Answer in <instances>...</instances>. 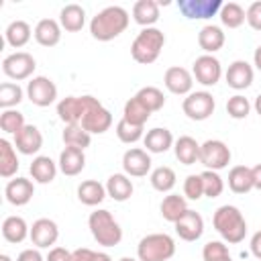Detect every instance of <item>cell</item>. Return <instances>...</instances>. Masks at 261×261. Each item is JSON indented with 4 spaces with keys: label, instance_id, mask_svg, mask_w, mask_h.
Wrapping results in <instances>:
<instances>
[{
    "label": "cell",
    "instance_id": "37",
    "mask_svg": "<svg viewBox=\"0 0 261 261\" xmlns=\"http://www.w3.org/2000/svg\"><path fill=\"white\" fill-rule=\"evenodd\" d=\"M149 181L153 186V190L161 192V194H169L173 188H175V181H177V175L171 167L167 165H159L155 167L151 173H149Z\"/></svg>",
    "mask_w": 261,
    "mask_h": 261
},
{
    "label": "cell",
    "instance_id": "11",
    "mask_svg": "<svg viewBox=\"0 0 261 261\" xmlns=\"http://www.w3.org/2000/svg\"><path fill=\"white\" fill-rule=\"evenodd\" d=\"M192 75L198 84H202L204 88H212L220 82L222 77V65L218 61V57L214 55H200L196 57L194 65H192Z\"/></svg>",
    "mask_w": 261,
    "mask_h": 261
},
{
    "label": "cell",
    "instance_id": "42",
    "mask_svg": "<svg viewBox=\"0 0 261 261\" xmlns=\"http://www.w3.org/2000/svg\"><path fill=\"white\" fill-rule=\"evenodd\" d=\"M116 137H118L120 143L133 145V143H137L145 137V126H139V124H133V122L120 118L116 122Z\"/></svg>",
    "mask_w": 261,
    "mask_h": 261
},
{
    "label": "cell",
    "instance_id": "48",
    "mask_svg": "<svg viewBox=\"0 0 261 261\" xmlns=\"http://www.w3.org/2000/svg\"><path fill=\"white\" fill-rule=\"evenodd\" d=\"M73 261H112V257L104 251H92L88 247H80L73 251Z\"/></svg>",
    "mask_w": 261,
    "mask_h": 261
},
{
    "label": "cell",
    "instance_id": "2",
    "mask_svg": "<svg viewBox=\"0 0 261 261\" xmlns=\"http://www.w3.org/2000/svg\"><path fill=\"white\" fill-rule=\"evenodd\" d=\"M212 224H214V230L228 245H239L247 237V220H245L243 212L232 204L218 206L214 210Z\"/></svg>",
    "mask_w": 261,
    "mask_h": 261
},
{
    "label": "cell",
    "instance_id": "57",
    "mask_svg": "<svg viewBox=\"0 0 261 261\" xmlns=\"http://www.w3.org/2000/svg\"><path fill=\"white\" fill-rule=\"evenodd\" d=\"M0 261H12V259H10V255H6V253H2V255H0Z\"/></svg>",
    "mask_w": 261,
    "mask_h": 261
},
{
    "label": "cell",
    "instance_id": "58",
    "mask_svg": "<svg viewBox=\"0 0 261 261\" xmlns=\"http://www.w3.org/2000/svg\"><path fill=\"white\" fill-rule=\"evenodd\" d=\"M118 261H139V259H133V257H120Z\"/></svg>",
    "mask_w": 261,
    "mask_h": 261
},
{
    "label": "cell",
    "instance_id": "13",
    "mask_svg": "<svg viewBox=\"0 0 261 261\" xmlns=\"http://www.w3.org/2000/svg\"><path fill=\"white\" fill-rule=\"evenodd\" d=\"M151 153H147L145 149L133 147L126 149L122 155V173H126L128 177H145L147 173H151Z\"/></svg>",
    "mask_w": 261,
    "mask_h": 261
},
{
    "label": "cell",
    "instance_id": "29",
    "mask_svg": "<svg viewBox=\"0 0 261 261\" xmlns=\"http://www.w3.org/2000/svg\"><path fill=\"white\" fill-rule=\"evenodd\" d=\"M20 167L16 147L8 139H0V175L4 179H12Z\"/></svg>",
    "mask_w": 261,
    "mask_h": 261
},
{
    "label": "cell",
    "instance_id": "21",
    "mask_svg": "<svg viewBox=\"0 0 261 261\" xmlns=\"http://www.w3.org/2000/svg\"><path fill=\"white\" fill-rule=\"evenodd\" d=\"M173 143H175V139H173L171 130L165 128V126H155V128L147 130L145 137H143L145 151L155 153V155L157 153H167L169 149H173Z\"/></svg>",
    "mask_w": 261,
    "mask_h": 261
},
{
    "label": "cell",
    "instance_id": "24",
    "mask_svg": "<svg viewBox=\"0 0 261 261\" xmlns=\"http://www.w3.org/2000/svg\"><path fill=\"white\" fill-rule=\"evenodd\" d=\"M224 41L226 35L218 24H204L198 33V45L206 55H214L216 51H220Z\"/></svg>",
    "mask_w": 261,
    "mask_h": 261
},
{
    "label": "cell",
    "instance_id": "35",
    "mask_svg": "<svg viewBox=\"0 0 261 261\" xmlns=\"http://www.w3.org/2000/svg\"><path fill=\"white\" fill-rule=\"evenodd\" d=\"M33 29H31V24L27 22V20H12L8 27H6V31H4V39H6V43L12 47V49H20V47H24L29 41H31V37H33Z\"/></svg>",
    "mask_w": 261,
    "mask_h": 261
},
{
    "label": "cell",
    "instance_id": "7",
    "mask_svg": "<svg viewBox=\"0 0 261 261\" xmlns=\"http://www.w3.org/2000/svg\"><path fill=\"white\" fill-rule=\"evenodd\" d=\"M216 108V100L208 90H196L192 94H188L181 102V110L190 120L202 122L206 118H210L214 114Z\"/></svg>",
    "mask_w": 261,
    "mask_h": 261
},
{
    "label": "cell",
    "instance_id": "27",
    "mask_svg": "<svg viewBox=\"0 0 261 261\" xmlns=\"http://www.w3.org/2000/svg\"><path fill=\"white\" fill-rule=\"evenodd\" d=\"M29 234H31V226L27 224V220L22 216L12 214V216H6L2 220V237H4V241L12 243V245H18Z\"/></svg>",
    "mask_w": 261,
    "mask_h": 261
},
{
    "label": "cell",
    "instance_id": "6",
    "mask_svg": "<svg viewBox=\"0 0 261 261\" xmlns=\"http://www.w3.org/2000/svg\"><path fill=\"white\" fill-rule=\"evenodd\" d=\"M98 102V98L86 94V96H65L57 102V116L59 120L67 124H80L84 114Z\"/></svg>",
    "mask_w": 261,
    "mask_h": 261
},
{
    "label": "cell",
    "instance_id": "50",
    "mask_svg": "<svg viewBox=\"0 0 261 261\" xmlns=\"http://www.w3.org/2000/svg\"><path fill=\"white\" fill-rule=\"evenodd\" d=\"M45 261H73V251H67L65 247H53L49 249Z\"/></svg>",
    "mask_w": 261,
    "mask_h": 261
},
{
    "label": "cell",
    "instance_id": "30",
    "mask_svg": "<svg viewBox=\"0 0 261 261\" xmlns=\"http://www.w3.org/2000/svg\"><path fill=\"white\" fill-rule=\"evenodd\" d=\"M106 186L98 179H86L77 186V200L84 206H100L106 200Z\"/></svg>",
    "mask_w": 261,
    "mask_h": 261
},
{
    "label": "cell",
    "instance_id": "23",
    "mask_svg": "<svg viewBox=\"0 0 261 261\" xmlns=\"http://www.w3.org/2000/svg\"><path fill=\"white\" fill-rule=\"evenodd\" d=\"M61 24L59 20L55 18H41L37 24H35V41L41 45V47H55L59 41H61Z\"/></svg>",
    "mask_w": 261,
    "mask_h": 261
},
{
    "label": "cell",
    "instance_id": "3",
    "mask_svg": "<svg viewBox=\"0 0 261 261\" xmlns=\"http://www.w3.org/2000/svg\"><path fill=\"white\" fill-rule=\"evenodd\" d=\"M165 47V35L157 27L141 29L130 43V55L141 65H151L159 59L161 49Z\"/></svg>",
    "mask_w": 261,
    "mask_h": 261
},
{
    "label": "cell",
    "instance_id": "34",
    "mask_svg": "<svg viewBox=\"0 0 261 261\" xmlns=\"http://www.w3.org/2000/svg\"><path fill=\"white\" fill-rule=\"evenodd\" d=\"M59 24L67 33H77L86 24V10L80 4H65L59 12Z\"/></svg>",
    "mask_w": 261,
    "mask_h": 261
},
{
    "label": "cell",
    "instance_id": "56",
    "mask_svg": "<svg viewBox=\"0 0 261 261\" xmlns=\"http://www.w3.org/2000/svg\"><path fill=\"white\" fill-rule=\"evenodd\" d=\"M212 261H232L230 255H224V257H218V259H212Z\"/></svg>",
    "mask_w": 261,
    "mask_h": 261
},
{
    "label": "cell",
    "instance_id": "1",
    "mask_svg": "<svg viewBox=\"0 0 261 261\" xmlns=\"http://www.w3.org/2000/svg\"><path fill=\"white\" fill-rule=\"evenodd\" d=\"M130 16L128 10L122 6H106L102 8L96 16H92L90 20V35L96 41H112L116 37H120L126 29H128Z\"/></svg>",
    "mask_w": 261,
    "mask_h": 261
},
{
    "label": "cell",
    "instance_id": "49",
    "mask_svg": "<svg viewBox=\"0 0 261 261\" xmlns=\"http://www.w3.org/2000/svg\"><path fill=\"white\" fill-rule=\"evenodd\" d=\"M247 22L253 31H259L261 33V0H255L249 4L247 8Z\"/></svg>",
    "mask_w": 261,
    "mask_h": 261
},
{
    "label": "cell",
    "instance_id": "55",
    "mask_svg": "<svg viewBox=\"0 0 261 261\" xmlns=\"http://www.w3.org/2000/svg\"><path fill=\"white\" fill-rule=\"evenodd\" d=\"M253 108H255V112L261 116V94H257V98H255V102H253Z\"/></svg>",
    "mask_w": 261,
    "mask_h": 261
},
{
    "label": "cell",
    "instance_id": "5",
    "mask_svg": "<svg viewBox=\"0 0 261 261\" xmlns=\"http://www.w3.org/2000/svg\"><path fill=\"white\" fill-rule=\"evenodd\" d=\"M175 255V241L167 232H151L137 245L139 261H169Z\"/></svg>",
    "mask_w": 261,
    "mask_h": 261
},
{
    "label": "cell",
    "instance_id": "10",
    "mask_svg": "<svg viewBox=\"0 0 261 261\" xmlns=\"http://www.w3.org/2000/svg\"><path fill=\"white\" fill-rule=\"evenodd\" d=\"M27 98L39 106V108H47L57 100V86L51 77L47 75H35L27 82Z\"/></svg>",
    "mask_w": 261,
    "mask_h": 261
},
{
    "label": "cell",
    "instance_id": "39",
    "mask_svg": "<svg viewBox=\"0 0 261 261\" xmlns=\"http://www.w3.org/2000/svg\"><path fill=\"white\" fill-rule=\"evenodd\" d=\"M61 139H63L65 147H73V149H82V151H86L92 143V135L86 133L82 128V124H67L63 128Z\"/></svg>",
    "mask_w": 261,
    "mask_h": 261
},
{
    "label": "cell",
    "instance_id": "43",
    "mask_svg": "<svg viewBox=\"0 0 261 261\" xmlns=\"http://www.w3.org/2000/svg\"><path fill=\"white\" fill-rule=\"evenodd\" d=\"M135 96H137L151 112H157V110H161V108L165 106V96H163V92H161L159 88H155V86H145V88H141Z\"/></svg>",
    "mask_w": 261,
    "mask_h": 261
},
{
    "label": "cell",
    "instance_id": "44",
    "mask_svg": "<svg viewBox=\"0 0 261 261\" xmlns=\"http://www.w3.org/2000/svg\"><path fill=\"white\" fill-rule=\"evenodd\" d=\"M202 184H204V196L206 198H218L224 192V179L220 177L218 171L204 169L202 173Z\"/></svg>",
    "mask_w": 261,
    "mask_h": 261
},
{
    "label": "cell",
    "instance_id": "14",
    "mask_svg": "<svg viewBox=\"0 0 261 261\" xmlns=\"http://www.w3.org/2000/svg\"><path fill=\"white\" fill-rule=\"evenodd\" d=\"M29 239L35 245V249H53V245L59 239V226L51 218H37L31 226Z\"/></svg>",
    "mask_w": 261,
    "mask_h": 261
},
{
    "label": "cell",
    "instance_id": "38",
    "mask_svg": "<svg viewBox=\"0 0 261 261\" xmlns=\"http://www.w3.org/2000/svg\"><path fill=\"white\" fill-rule=\"evenodd\" d=\"M218 18H220L222 27H226V29H239L247 20V10L239 2H224L222 8H220V12H218Z\"/></svg>",
    "mask_w": 261,
    "mask_h": 261
},
{
    "label": "cell",
    "instance_id": "52",
    "mask_svg": "<svg viewBox=\"0 0 261 261\" xmlns=\"http://www.w3.org/2000/svg\"><path fill=\"white\" fill-rule=\"evenodd\" d=\"M249 249H251V255H253L255 259L261 261V230H257V232L251 237V241H249Z\"/></svg>",
    "mask_w": 261,
    "mask_h": 261
},
{
    "label": "cell",
    "instance_id": "18",
    "mask_svg": "<svg viewBox=\"0 0 261 261\" xmlns=\"http://www.w3.org/2000/svg\"><path fill=\"white\" fill-rule=\"evenodd\" d=\"M253 77H255V69L249 61L245 59H237L228 65V69L224 71V80L228 84V88L241 92V90H247L251 84H253Z\"/></svg>",
    "mask_w": 261,
    "mask_h": 261
},
{
    "label": "cell",
    "instance_id": "9",
    "mask_svg": "<svg viewBox=\"0 0 261 261\" xmlns=\"http://www.w3.org/2000/svg\"><path fill=\"white\" fill-rule=\"evenodd\" d=\"M230 149L224 141L220 139H208L200 145V161L206 169H212V171H220L224 167H228L230 163Z\"/></svg>",
    "mask_w": 261,
    "mask_h": 261
},
{
    "label": "cell",
    "instance_id": "4",
    "mask_svg": "<svg viewBox=\"0 0 261 261\" xmlns=\"http://www.w3.org/2000/svg\"><path fill=\"white\" fill-rule=\"evenodd\" d=\"M88 228L94 241L102 247H116L122 241V228L106 208H96L88 216Z\"/></svg>",
    "mask_w": 261,
    "mask_h": 261
},
{
    "label": "cell",
    "instance_id": "22",
    "mask_svg": "<svg viewBox=\"0 0 261 261\" xmlns=\"http://www.w3.org/2000/svg\"><path fill=\"white\" fill-rule=\"evenodd\" d=\"M29 171H31V177L35 184H51L55 177H57V171H59V165L49 157V155H37L33 157L31 165H29Z\"/></svg>",
    "mask_w": 261,
    "mask_h": 261
},
{
    "label": "cell",
    "instance_id": "15",
    "mask_svg": "<svg viewBox=\"0 0 261 261\" xmlns=\"http://www.w3.org/2000/svg\"><path fill=\"white\" fill-rule=\"evenodd\" d=\"M163 84L165 88L175 94V96H188L192 94L194 90V75L190 69L181 67V65H171L165 69V75H163Z\"/></svg>",
    "mask_w": 261,
    "mask_h": 261
},
{
    "label": "cell",
    "instance_id": "20",
    "mask_svg": "<svg viewBox=\"0 0 261 261\" xmlns=\"http://www.w3.org/2000/svg\"><path fill=\"white\" fill-rule=\"evenodd\" d=\"M14 147L22 155H35L37 157V153L43 147V135H41V130L35 124H24V128L14 135Z\"/></svg>",
    "mask_w": 261,
    "mask_h": 261
},
{
    "label": "cell",
    "instance_id": "53",
    "mask_svg": "<svg viewBox=\"0 0 261 261\" xmlns=\"http://www.w3.org/2000/svg\"><path fill=\"white\" fill-rule=\"evenodd\" d=\"M253 171V188L261 192V163H257L255 167H251Z\"/></svg>",
    "mask_w": 261,
    "mask_h": 261
},
{
    "label": "cell",
    "instance_id": "16",
    "mask_svg": "<svg viewBox=\"0 0 261 261\" xmlns=\"http://www.w3.org/2000/svg\"><path fill=\"white\" fill-rule=\"evenodd\" d=\"M82 128L90 135H104L110 126H112V112L108 108L102 106V102L98 100L82 118Z\"/></svg>",
    "mask_w": 261,
    "mask_h": 261
},
{
    "label": "cell",
    "instance_id": "17",
    "mask_svg": "<svg viewBox=\"0 0 261 261\" xmlns=\"http://www.w3.org/2000/svg\"><path fill=\"white\" fill-rule=\"evenodd\" d=\"M6 202L12 206H27L35 196V181L29 177H12L4 186Z\"/></svg>",
    "mask_w": 261,
    "mask_h": 261
},
{
    "label": "cell",
    "instance_id": "26",
    "mask_svg": "<svg viewBox=\"0 0 261 261\" xmlns=\"http://www.w3.org/2000/svg\"><path fill=\"white\" fill-rule=\"evenodd\" d=\"M104 186H106V194L114 202H126L135 192V186L126 173H112Z\"/></svg>",
    "mask_w": 261,
    "mask_h": 261
},
{
    "label": "cell",
    "instance_id": "31",
    "mask_svg": "<svg viewBox=\"0 0 261 261\" xmlns=\"http://www.w3.org/2000/svg\"><path fill=\"white\" fill-rule=\"evenodd\" d=\"M188 210H190V208H188L186 196H179V194H167V196L161 200V204H159L161 216H163L167 222H171V224H175Z\"/></svg>",
    "mask_w": 261,
    "mask_h": 261
},
{
    "label": "cell",
    "instance_id": "51",
    "mask_svg": "<svg viewBox=\"0 0 261 261\" xmlns=\"http://www.w3.org/2000/svg\"><path fill=\"white\" fill-rule=\"evenodd\" d=\"M16 261H45V257L41 255L39 249H24V251L18 253Z\"/></svg>",
    "mask_w": 261,
    "mask_h": 261
},
{
    "label": "cell",
    "instance_id": "19",
    "mask_svg": "<svg viewBox=\"0 0 261 261\" xmlns=\"http://www.w3.org/2000/svg\"><path fill=\"white\" fill-rule=\"evenodd\" d=\"M173 226H175L177 237L186 243H194L204 234V218L196 210H188Z\"/></svg>",
    "mask_w": 261,
    "mask_h": 261
},
{
    "label": "cell",
    "instance_id": "40",
    "mask_svg": "<svg viewBox=\"0 0 261 261\" xmlns=\"http://www.w3.org/2000/svg\"><path fill=\"white\" fill-rule=\"evenodd\" d=\"M24 94L27 92L16 82H4V84H0V108L2 110L16 108L22 102Z\"/></svg>",
    "mask_w": 261,
    "mask_h": 261
},
{
    "label": "cell",
    "instance_id": "36",
    "mask_svg": "<svg viewBox=\"0 0 261 261\" xmlns=\"http://www.w3.org/2000/svg\"><path fill=\"white\" fill-rule=\"evenodd\" d=\"M151 110L137 98V96H133V98H128L126 102H124V108H122V118L124 120H128V122H133V124H139V126H145L147 124V120L151 118Z\"/></svg>",
    "mask_w": 261,
    "mask_h": 261
},
{
    "label": "cell",
    "instance_id": "45",
    "mask_svg": "<svg viewBox=\"0 0 261 261\" xmlns=\"http://www.w3.org/2000/svg\"><path fill=\"white\" fill-rule=\"evenodd\" d=\"M249 112H251V102H249V98H245L243 94H234V96H230V98L226 100V114H228L230 118L243 120V118L249 116Z\"/></svg>",
    "mask_w": 261,
    "mask_h": 261
},
{
    "label": "cell",
    "instance_id": "12",
    "mask_svg": "<svg viewBox=\"0 0 261 261\" xmlns=\"http://www.w3.org/2000/svg\"><path fill=\"white\" fill-rule=\"evenodd\" d=\"M224 2L220 0H179L177 8L179 12L190 20H206L220 12Z\"/></svg>",
    "mask_w": 261,
    "mask_h": 261
},
{
    "label": "cell",
    "instance_id": "8",
    "mask_svg": "<svg viewBox=\"0 0 261 261\" xmlns=\"http://www.w3.org/2000/svg\"><path fill=\"white\" fill-rule=\"evenodd\" d=\"M35 69H37V61L27 51H14V53H10V55H6L2 59V71H4V75L10 77L16 84L22 82V80L35 77L33 75Z\"/></svg>",
    "mask_w": 261,
    "mask_h": 261
},
{
    "label": "cell",
    "instance_id": "47",
    "mask_svg": "<svg viewBox=\"0 0 261 261\" xmlns=\"http://www.w3.org/2000/svg\"><path fill=\"white\" fill-rule=\"evenodd\" d=\"M224 255H230L224 241H208L202 249V259L204 261H212V259H218V257H224Z\"/></svg>",
    "mask_w": 261,
    "mask_h": 261
},
{
    "label": "cell",
    "instance_id": "32",
    "mask_svg": "<svg viewBox=\"0 0 261 261\" xmlns=\"http://www.w3.org/2000/svg\"><path fill=\"white\" fill-rule=\"evenodd\" d=\"M133 20L143 29L155 27L159 20V4L155 0H137L133 4Z\"/></svg>",
    "mask_w": 261,
    "mask_h": 261
},
{
    "label": "cell",
    "instance_id": "25",
    "mask_svg": "<svg viewBox=\"0 0 261 261\" xmlns=\"http://www.w3.org/2000/svg\"><path fill=\"white\" fill-rule=\"evenodd\" d=\"M57 165H59V171H61L63 175L73 177V175H77V173L84 171V167H86V153H84L82 149L65 147V149L59 153Z\"/></svg>",
    "mask_w": 261,
    "mask_h": 261
},
{
    "label": "cell",
    "instance_id": "54",
    "mask_svg": "<svg viewBox=\"0 0 261 261\" xmlns=\"http://www.w3.org/2000/svg\"><path fill=\"white\" fill-rule=\"evenodd\" d=\"M253 65L261 71V45H257V49H255V53H253Z\"/></svg>",
    "mask_w": 261,
    "mask_h": 261
},
{
    "label": "cell",
    "instance_id": "46",
    "mask_svg": "<svg viewBox=\"0 0 261 261\" xmlns=\"http://www.w3.org/2000/svg\"><path fill=\"white\" fill-rule=\"evenodd\" d=\"M184 196L186 200H200L204 198V184L200 173H190L184 179Z\"/></svg>",
    "mask_w": 261,
    "mask_h": 261
},
{
    "label": "cell",
    "instance_id": "33",
    "mask_svg": "<svg viewBox=\"0 0 261 261\" xmlns=\"http://www.w3.org/2000/svg\"><path fill=\"white\" fill-rule=\"evenodd\" d=\"M226 181H228V190L234 192V194H249L251 190H255L253 188V171L247 165L230 167Z\"/></svg>",
    "mask_w": 261,
    "mask_h": 261
},
{
    "label": "cell",
    "instance_id": "28",
    "mask_svg": "<svg viewBox=\"0 0 261 261\" xmlns=\"http://www.w3.org/2000/svg\"><path fill=\"white\" fill-rule=\"evenodd\" d=\"M173 153H175V159L184 165H194L196 161H200V143L190 137V135H184L179 139H175L173 143Z\"/></svg>",
    "mask_w": 261,
    "mask_h": 261
},
{
    "label": "cell",
    "instance_id": "41",
    "mask_svg": "<svg viewBox=\"0 0 261 261\" xmlns=\"http://www.w3.org/2000/svg\"><path fill=\"white\" fill-rule=\"evenodd\" d=\"M24 114L18 112L16 108H10V110H2L0 114V128L6 133V135H16L24 128Z\"/></svg>",
    "mask_w": 261,
    "mask_h": 261
}]
</instances>
